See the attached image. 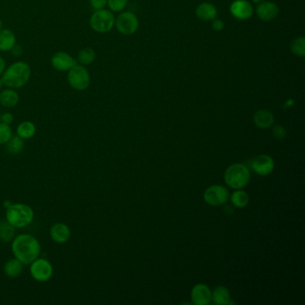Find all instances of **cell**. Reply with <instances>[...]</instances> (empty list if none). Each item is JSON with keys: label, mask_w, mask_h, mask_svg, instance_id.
Here are the masks:
<instances>
[{"label": "cell", "mask_w": 305, "mask_h": 305, "mask_svg": "<svg viewBox=\"0 0 305 305\" xmlns=\"http://www.w3.org/2000/svg\"><path fill=\"white\" fill-rule=\"evenodd\" d=\"M108 4V0H90V5L94 11L104 9Z\"/></svg>", "instance_id": "4dcf8cb0"}, {"label": "cell", "mask_w": 305, "mask_h": 305, "mask_svg": "<svg viewBox=\"0 0 305 305\" xmlns=\"http://www.w3.org/2000/svg\"><path fill=\"white\" fill-rule=\"evenodd\" d=\"M249 195L244 191H236L231 196V201L237 208H244L249 203Z\"/></svg>", "instance_id": "484cf974"}, {"label": "cell", "mask_w": 305, "mask_h": 305, "mask_svg": "<svg viewBox=\"0 0 305 305\" xmlns=\"http://www.w3.org/2000/svg\"><path fill=\"white\" fill-rule=\"evenodd\" d=\"M40 249L41 247L39 241L29 233L19 234L13 239L12 243L13 254L24 265H30L39 258Z\"/></svg>", "instance_id": "6da1fadb"}, {"label": "cell", "mask_w": 305, "mask_h": 305, "mask_svg": "<svg viewBox=\"0 0 305 305\" xmlns=\"http://www.w3.org/2000/svg\"><path fill=\"white\" fill-rule=\"evenodd\" d=\"M5 68H6V63L3 58L0 56V76L3 75L4 73Z\"/></svg>", "instance_id": "e575fe53"}, {"label": "cell", "mask_w": 305, "mask_h": 305, "mask_svg": "<svg viewBox=\"0 0 305 305\" xmlns=\"http://www.w3.org/2000/svg\"><path fill=\"white\" fill-rule=\"evenodd\" d=\"M229 11L234 18L245 21L253 15L254 8L247 0H233L230 5Z\"/></svg>", "instance_id": "30bf717a"}, {"label": "cell", "mask_w": 305, "mask_h": 305, "mask_svg": "<svg viewBox=\"0 0 305 305\" xmlns=\"http://www.w3.org/2000/svg\"><path fill=\"white\" fill-rule=\"evenodd\" d=\"M255 12L260 20L263 22H271L279 15V7L272 1L266 0L261 4H258Z\"/></svg>", "instance_id": "8fae6325"}, {"label": "cell", "mask_w": 305, "mask_h": 305, "mask_svg": "<svg viewBox=\"0 0 305 305\" xmlns=\"http://www.w3.org/2000/svg\"><path fill=\"white\" fill-rule=\"evenodd\" d=\"M67 80L73 89L77 90H86L90 85V74L83 65H76L69 70Z\"/></svg>", "instance_id": "8992f818"}, {"label": "cell", "mask_w": 305, "mask_h": 305, "mask_svg": "<svg viewBox=\"0 0 305 305\" xmlns=\"http://www.w3.org/2000/svg\"><path fill=\"white\" fill-rule=\"evenodd\" d=\"M253 121L259 128L268 129L274 124V115L267 109H260L255 113Z\"/></svg>", "instance_id": "e0dca14e"}, {"label": "cell", "mask_w": 305, "mask_h": 305, "mask_svg": "<svg viewBox=\"0 0 305 305\" xmlns=\"http://www.w3.org/2000/svg\"><path fill=\"white\" fill-rule=\"evenodd\" d=\"M13 136L11 127L5 123H0V144H6Z\"/></svg>", "instance_id": "83f0119b"}, {"label": "cell", "mask_w": 305, "mask_h": 305, "mask_svg": "<svg viewBox=\"0 0 305 305\" xmlns=\"http://www.w3.org/2000/svg\"><path fill=\"white\" fill-rule=\"evenodd\" d=\"M24 270V264L16 258L11 259L6 262L4 272L8 277L15 278L20 276Z\"/></svg>", "instance_id": "ffe728a7"}, {"label": "cell", "mask_w": 305, "mask_h": 305, "mask_svg": "<svg viewBox=\"0 0 305 305\" xmlns=\"http://www.w3.org/2000/svg\"><path fill=\"white\" fill-rule=\"evenodd\" d=\"M251 168L260 176H268L274 169V161L268 155H260L251 162Z\"/></svg>", "instance_id": "4fadbf2b"}, {"label": "cell", "mask_w": 305, "mask_h": 305, "mask_svg": "<svg viewBox=\"0 0 305 305\" xmlns=\"http://www.w3.org/2000/svg\"><path fill=\"white\" fill-rule=\"evenodd\" d=\"M192 300L194 304L207 305L212 300V293L208 286L197 284L192 290Z\"/></svg>", "instance_id": "5bb4252c"}, {"label": "cell", "mask_w": 305, "mask_h": 305, "mask_svg": "<svg viewBox=\"0 0 305 305\" xmlns=\"http://www.w3.org/2000/svg\"><path fill=\"white\" fill-rule=\"evenodd\" d=\"M115 26L121 34L130 36L136 33L139 28V19L133 12H123L115 19Z\"/></svg>", "instance_id": "52a82bcc"}, {"label": "cell", "mask_w": 305, "mask_h": 305, "mask_svg": "<svg viewBox=\"0 0 305 305\" xmlns=\"http://www.w3.org/2000/svg\"><path fill=\"white\" fill-rule=\"evenodd\" d=\"M7 151L12 155L19 154L24 149L25 143L21 137L12 136L11 139L7 143Z\"/></svg>", "instance_id": "d4e9b609"}, {"label": "cell", "mask_w": 305, "mask_h": 305, "mask_svg": "<svg viewBox=\"0 0 305 305\" xmlns=\"http://www.w3.org/2000/svg\"><path fill=\"white\" fill-rule=\"evenodd\" d=\"M212 27L216 32H221L225 28V22L222 19L215 18L212 21Z\"/></svg>", "instance_id": "1f68e13d"}, {"label": "cell", "mask_w": 305, "mask_h": 305, "mask_svg": "<svg viewBox=\"0 0 305 305\" xmlns=\"http://www.w3.org/2000/svg\"><path fill=\"white\" fill-rule=\"evenodd\" d=\"M15 228L6 220L0 222V240L8 243L15 238Z\"/></svg>", "instance_id": "603a6c76"}, {"label": "cell", "mask_w": 305, "mask_h": 305, "mask_svg": "<svg viewBox=\"0 0 305 305\" xmlns=\"http://www.w3.org/2000/svg\"><path fill=\"white\" fill-rule=\"evenodd\" d=\"M251 1H252L254 4L258 5L261 4V3H262V2H264V1H266V0H251Z\"/></svg>", "instance_id": "d590c367"}, {"label": "cell", "mask_w": 305, "mask_h": 305, "mask_svg": "<svg viewBox=\"0 0 305 305\" xmlns=\"http://www.w3.org/2000/svg\"><path fill=\"white\" fill-rule=\"evenodd\" d=\"M34 212L29 205L14 203L7 208L6 220L15 228H22L33 222Z\"/></svg>", "instance_id": "3957f363"}, {"label": "cell", "mask_w": 305, "mask_h": 305, "mask_svg": "<svg viewBox=\"0 0 305 305\" xmlns=\"http://www.w3.org/2000/svg\"><path fill=\"white\" fill-rule=\"evenodd\" d=\"M115 21L113 13L104 8L94 12L90 16V26L97 33H107L111 32L114 28Z\"/></svg>", "instance_id": "5b68a950"}, {"label": "cell", "mask_w": 305, "mask_h": 305, "mask_svg": "<svg viewBox=\"0 0 305 305\" xmlns=\"http://www.w3.org/2000/svg\"><path fill=\"white\" fill-rule=\"evenodd\" d=\"M228 197V191L222 185H212L208 187L204 193L205 201L212 206L225 204Z\"/></svg>", "instance_id": "9c48e42d"}, {"label": "cell", "mask_w": 305, "mask_h": 305, "mask_svg": "<svg viewBox=\"0 0 305 305\" xmlns=\"http://www.w3.org/2000/svg\"><path fill=\"white\" fill-rule=\"evenodd\" d=\"M195 15L202 21H212L218 16V9L209 2H202L195 9Z\"/></svg>", "instance_id": "2e32d148"}, {"label": "cell", "mask_w": 305, "mask_h": 305, "mask_svg": "<svg viewBox=\"0 0 305 305\" xmlns=\"http://www.w3.org/2000/svg\"><path fill=\"white\" fill-rule=\"evenodd\" d=\"M1 120L2 123H5L7 125H10L14 121V116L12 115L11 113H4L2 116H1Z\"/></svg>", "instance_id": "d6a6232c"}, {"label": "cell", "mask_w": 305, "mask_h": 305, "mask_svg": "<svg viewBox=\"0 0 305 305\" xmlns=\"http://www.w3.org/2000/svg\"><path fill=\"white\" fill-rule=\"evenodd\" d=\"M51 237L57 244H65L71 237V230L65 223H56L51 226Z\"/></svg>", "instance_id": "9a60e30c"}, {"label": "cell", "mask_w": 305, "mask_h": 305, "mask_svg": "<svg viewBox=\"0 0 305 305\" xmlns=\"http://www.w3.org/2000/svg\"><path fill=\"white\" fill-rule=\"evenodd\" d=\"M31 67L26 62H15L12 64L2 75L4 84L12 89H19L25 86L31 77Z\"/></svg>", "instance_id": "7a4b0ae2"}, {"label": "cell", "mask_w": 305, "mask_h": 305, "mask_svg": "<svg viewBox=\"0 0 305 305\" xmlns=\"http://www.w3.org/2000/svg\"><path fill=\"white\" fill-rule=\"evenodd\" d=\"M51 65L58 71L65 72L77 65V60L65 52H57L51 58Z\"/></svg>", "instance_id": "7c38bea8"}, {"label": "cell", "mask_w": 305, "mask_h": 305, "mask_svg": "<svg viewBox=\"0 0 305 305\" xmlns=\"http://www.w3.org/2000/svg\"><path fill=\"white\" fill-rule=\"evenodd\" d=\"M290 51L294 56L303 58L305 56V38L303 36L296 37L291 41Z\"/></svg>", "instance_id": "cb8c5ba5"}, {"label": "cell", "mask_w": 305, "mask_h": 305, "mask_svg": "<svg viewBox=\"0 0 305 305\" xmlns=\"http://www.w3.org/2000/svg\"><path fill=\"white\" fill-rule=\"evenodd\" d=\"M16 132L22 139H30L36 133V126L31 121H25L17 126Z\"/></svg>", "instance_id": "7402d4cb"}, {"label": "cell", "mask_w": 305, "mask_h": 305, "mask_svg": "<svg viewBox=\"0 0 305 305\" xmlns=\"http://www.w3.org/2000/svg\"><path fill=\"white\" fill-rule=\"evenodd\" d=\"M224 178L228 186L239 190L247 185L250 182L251 175L246 166L233 164L226 169Z\"/></svg>", "instance_id": "277c9868"}, {"label": "cell", "mask_w": 305, "mask_h": 305, "mask_svg": "<svg viewBox=\"0 0 305 305\" xmlns=\"http://www.w3.org/2000/svg\"><path fill=\"white\" fill-rule=\"evenodd\" d=\"M96 58L95 51L91 48H85L80 51L77 56V61L80 62L82 65H90L93 63Z\"/></svg>", "instance_id": "4316f807"}, {"label": "cell", "mask_w": 305, "mask_h": 305, "mask_svg": "<svg viewBox=\"0 0 305 305\" xmlns=\"http://www.w3.org/2000/svg\"><path fill=\"white\" fill-rule=\"evenodd\" d=\"M2 26H3V25H2V21H1V19H0V31L2 30Z\"/></svg>", "instance_id": "74e56055"}, {"label": "cell", "mask_w": 305, "mask_h": 305, "mask_svg": "<svg viewBox=\"0 0 305 305\" xmlns=\"http://www.w3.org/2000/svg\"><path fill=\"white\" fill-rule=\"evenodd\" d=\"M273 136L275 137L277 140H283L284 138L287 135V131L284 128V126L281 125H276L274 126L272 130Z\"/></svg>", "instance_id": "f546056e"}, {"label": "cell", "mask_w": 305, "mask_h": 305, "mask_svg": "<svg viewBox=\"0 0 305 305\" xmlns=\"http://www.w3.org/2000/svg\"><path fill=\"white\" fill-rule=\"evenodd\" d=\"M212 300L216 304H228L230 301L229 291L225 287H216L212 294Z\"/></svg>", "instance_id": "44dd1931"}, {"label": "cell", "mask_w": 305, "mask_h": 305, "mask_svg": "<svg viewBox=\"0 0 305 305\" xmlns=\"http://www.w3.org/2000/svg\"><path fill=\"white\" fill-rule=\"evenodd\" d=\"M30 272L38 282H46L53 275V267L46 259L38 258L31 263Z\"/></svg>", "instance_id": "ba28073f"}, {"label": "cell", "mask_w": 305, "mask_h": 305, "mask_svg": "<svg viewBox=\"0 0 305 305\" xmlns=\"http://www.w3.org/2000/svg\"><path fill=\"white\" fill-rule=\"evenodd\" d=\"M16 42L15 33L11 30L5 29L0 31V51H11Z\"/></svg>", "instance_id": "ac0fdd59"}, {"label": "cell", "mask_w": 305, "mask_h": 305, "mask_svg": "<svg viewBox=\"0 0 305 305\" xmlns=\"http://www.w3.org/2000/svg\"><path fill=\"white\" fill-rule=\"evenodd\" d=\"M19 95L14 89H7L0 93V104L5 108H13L18 104Z\"/></svg>", "instance_id": "d6986e66"}, {"label": "cell", "mask_w": 305, "mask_h": 305, "mask_svg": "<svg viewBox=\"0 0 305 305\" xmlns=\"http://www.w3.org/2000/svg\"><path fill=\"white\" fill-rule=\"evenodd\" d=\"M3 84H4V83H3V81H2V79H0V90H1V89H2V87H3Z\"/></svg>", "instance_id": "8d00e7d4"}, {"label": "cell", "mask_w": 305, "mask_h": 305, "mask_svg": "<svg viewBox=\"0 0 305 305\" xmlns=\"http://www.w3.org/2000/svg\"><path fill=\"white\" fill-rule=\"evenodd\" d=\"M11 51L12 54L15 56V57H20V56L22 54V48L21 47L20 45H16V44H15Z\"/></svg>", "instance_id": "836d02e7"}, {"label": "cell", "mask_w": 305, "mask_h": 305, "mask_svg": "<svg viewBox=\"0 0 305 305\" xmlns=\"http://www.w3.org/2000/svg\"><path fill=\"white\" fill-rule=\"evenodd\" d=\"M128 0H108V6L109 9L113 12H122L127 6Z\"/></svg>", "instance_id": "f1b7e54d"}]
</instances>
